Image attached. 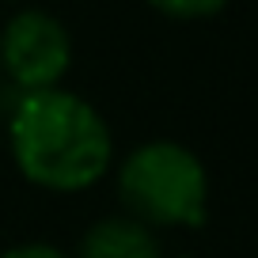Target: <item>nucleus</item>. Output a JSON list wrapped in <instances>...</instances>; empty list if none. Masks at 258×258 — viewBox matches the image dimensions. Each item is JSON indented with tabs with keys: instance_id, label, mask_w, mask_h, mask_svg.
I'll use <instances>...</instances> for the list:
<instances>
[{
	"instance_id": "nucleus-3",
	"label": "nucleus",
	"mask_w": 258,
	"mask_h": 258,
	"mask_svg": "<svg viewBox=\"0 0 258 258\" xmlns=\"http://www.w3.org/2000/svg\"><path fill=\"white\" fill-rule=\"evenodd\" d=\"M73 69V34L53 12L19 8L0 27V76L12 91L61 88Z\"/></svg>"
},
{
	"instance_id": "nucleus-5",
	"label": "nucleus",
	"mask_w": 258,
	"mask_h": 258,
	"mask_svg": "<svg viewBox=\"0 0 258 258\" xmlns=\"http://www.w3.org/2000/svg\"><path fill=\"white\" fill-rule=\"evenodd\" d=\"M232 0H148V8L160 12L163 19H175V23H202L213 19L228 8Z\"/></svg>"
},
{
	"instance_id": "nucleus-6",
	"label": "nucleus",
	"mask_w": 258,
	"mask_h": 258,
	"mask_svg": "<svg viewBox=\"0 0 258 258\" xmlns=\"http://www.w3.org/2000/svg\"><path fill=\"white\" fill-rule=\"evenodd\" d=\"M0 258H73L69 250H61V247H53V243H16V247H8Z\"/></svg>"
},
{
	"instance_id": "nucleus-1",
	"label": "nucleus",
	"mask_w": 258,
	"mask_h": 258,
	"mask_svg": "<svg viewBox=\"0 0 258 258\" xmlns=\"http://www.w3.org/2000/svg\"><path fill=\"white\" fill-rule=\"evenodd\" d=\"M8 156L31 186L84 194L114 167V133L84 95L69 88L16 91L8 106Z\"/></svg>"
},
{
	"instance_id": "nucleus-4",
	"label": "nucleus",
	"mask_w": 258,
	"mask_h": 258,
	"mask_svg": "<svg viewBox=\"0 0 258 258\" xmlns=\"http://www.w3.org/2000/svg\"><path fill=\"white\" fill-rule=\"evenodd\" d=\"M76 258H163V247L152 228L125 213H114L88 224L76 243Z\"/></svg>"
},
{
	"instance_id": "nucleus-2",
	"label": "nucleus",
	"mask_w": 258,
	"mask_h": 258,
	"mask_svg": "<svg viewBox=\"0 0 258 258\" xmlns=\"http://www.w3.org/2000/svg\"><path fill=\"white\" fill-rule=\"evenodd\" d=\"M125 217L145 228H198L209 213V171L182 141L156 137L133 145L114 167Z\"/></svg>"
}]
</instances>
